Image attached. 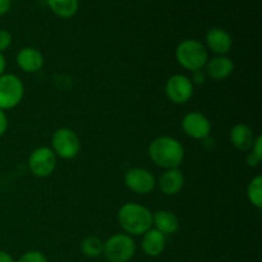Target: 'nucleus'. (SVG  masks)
Wrapping results in <instances>:
<instances>
[{"label":"nucleus","mask_w":262,"mask_h":262,"mask_svg":"<svg viewBox=\"0 0 262 262\" xmlns=\"http://www.w3.org/2000/svg\"><path fill=\"white\" fill-rule=\"evenodd\" d=\"M148 156L163 169H177L184 159V148L177 138L161 136L148 146Z\"/></svg>","instance_id":"nucleus-1"},{"label":"nucleus","mask_w":262,"mask_h":262,"mask_svg":"<svg viewBox=\"0 0 262 262\" xmlns=\"http://www.w3.org/2000/svg\"><path fill=\"white\" fill-rule=\"evenodd\" d=\"M118 222L128 235H143L152 227V212L142 205L128 202L118 211Z\"/></svg>","instance_id":"nucleus-2"},{"label":"nucleus","mask_w":262,"mask_h":262,"mask_svg":"<svg viewBox=\"0 0 262 262\" xmlns=\"http://www.w3.org/2000/svg\"><path fill=\"white\" fill-rule=\"evenodd\" d=\"M176 58L177 61L187 71H202L209 61V51L200 41L188 38L177 46Z\"/></svg>","instance_id":"nucleus-3"},{"label":"nucleus","mask_w":262,"mask_h":262,"mask_svg":"<svg viewBox=\"0 0 262 262\" xmlns=\"http://www.w3.org/2000/svg\"><path fill=\"white\" fill-rule=\"evenodd\" d=\"M136 253V243L128 234H114L104 242V252L109 262H128Z\"/></svg>","instance_id":"nucleus-4"},{"label":"nucleus","mask_w":262,"mask_h":262,"mask_svg":"<svg viewBox=\"0 0 262 262\" xmlns=\"http://www.w3.org/2000/svg\"><path fill=\"white\" fill-rule=\"evenodd\" d=\"M25 96V86L19 77L14 74L0 76V109L10 110L18 106Z\"/></svg>","instance_id":"nucleus-5"},{"label":"nucleus","mask_w":262,"mask_h":262,"mask_svg":"<svg viewBox=\"0 0 262 262\" xmlns=\"http://www.w3.org/2000/svg\"><path fill=\"white\" fill-rule=\"evenodd\" d=\"M51 145L56 156L66 160L76 158L81 150V142H79L78 136L69 128H59L54 132L51 138Z\"/></svg>","instance_id":"nucleus-6"},{"label":"nucleus","mask_w":262,"mask_h":262,"mask_svg":"<svg viewBox=\"0 0 262 262\" xmlns=\"http://www.w3.org/2000/svg\"><path fill=\"white\" fill-rule=\"evenodd\" d=\"M28 168L31 173L38 178L51 176L56 168V155L49 147H38L32 151L28 159Z\"/></svg>","instance_id":"nucleus-7"},{"label":"nucleus","mask_w":262,"mask_h":262,"mask_svg":"<svg viewBox=\"0 0 262 262\" xmlns=\"http://www.w3.org/2000/svg\"><path fill=\"white\" fill-rule=\"evenodd\" d=\"M165 95L174 104H186L193 96V83L184 74H174L166 81Z\"/></svg>","instance_id":"nucleus-8"},{"label":"nucleus","mask_w":262,"mask_h":262,"mask_svg":"<svg viewBox=\"0 0 262 262\" xmlns=\"http://www.w3.org/2000/svg\"><path fill=\"white\" fill-rule=\"evenodd\" d=\"M124 183L135 193L147 194L151 193L155 188L156 179L147 169L133 168L125 173Z\"/></svg>","instance_id":"nucleus-9"},{"label":"nucleus","mask_w":262,"mask_h":262,"mask_svg":"<svg viewBox=\"0 0 262 262\" xmlns=\"http://www.w3.org/2000/svg\"><path fill=\"white\" fill-rule=\"evenodd\" d=\"M182 128L188 137L194 140H205L211 132V123L199 112H192L184 115Z\"/></svg>","instance_id":"nucleus-10"},{"label":"nucleus","mask_w":262,"mask_h":262,"mask_svg":"<svg viewBox=\"0 0 262 262\" xmlns=\"http://www.w3.org/2000/svg\"><path fill=\"white\" fill-rule=\"evenodd\" d=\"M206 43L207 48L212 51V53L217 54L220 56H224L230 51L233 46L232 36L229 32H227L223 28H211L206 35Z\"/></svg>","instance_id":"nucleus-11"},{"label":"nucleus","mask_w":262,"mask_h":262,"mask_svg":"<svg viewBox=\"0 0 262 262\" xmlns=\"http://www.w3.org/2000/svg\"><path fill=\"white\" fill-rule=\"evenodd\" d=\"M184 186V176L178 168L168 169L159 179V188L166 196H174L179 193Z\"/></svg>","instance_id":"nucleus-12"},{"label":"nucleus","mask_w":262,"mask_h":262,"mask_svg":"<svg viewBox=\"0 0 262 262\" xmlns=\"http://www.w3.org/2000/svg\"><path fill=\"white\" fill-rule=\"evenodd\" d=\"M17 64L26 73H36L43 66V56L37 49L25 48L17 54Z\"/></svg>","instance_id":"nucleus-13"},{"label":"nucleus","mask_w":262,"mask_h":262,"mask_svg":"<svg viewBox=\"0 0 262 262\" xmlns=\"http://www.w3.org/2000/svg\"><path fill=\"white\" fill-rule=\"evenodd\" d=\"M206 76L211 77L212 79L222 81V79L228 78L234 71V63L232 59L227 56H216L206 63Z\"/></svg>","instance_id":"nucleus-14"},{"label":"nucleus","mask_w":262,"mask_h":262,"mask_svg":"<svg viewBox=\"0 0 262 262\" xmlns=\"http://www.w3.org/2000/svg\"><path fill=\"white\" fill-rule=\"evenodd\" d=\"M255 135L247 124H235L230 130V142L237 150L250 151L255 142Z\"/></svg>","instance_id":"nucleus-15"},{"label":"nucleus","mask_w":262,"mask_h":262,"mask_svg":"<svg viewBox=\"0 0 262 262\" xmlns=\"http://www.w3.org/2000/svg\"><path fill=\"white\" fill-rule=\"evenodd\" d=\"M166 246V237L156 229H150L143 234L142 251L150 257H156L164 252Z\"/></svg>","instance_id":"nucleus-16"},{"label":"nucleus","mask_w":262,"mask_h":262,"mask_svg":"<svg viewBox=\"0 0 262 262\" xmlns=\"http://www.w3.org/2000/svg\"><path fill=\"white\" fill-rule=\"evenodd\" d=\"M152 225H155V229L166 237L174 234L179 229V219L171 211L160 210L152 214Z\"/></svg>","instance_id":"nucleus-17"},{"label":"nucleus","mask_w":262,"mask_h":262,"mask_svg":"<svg viewBox=\"0 0 262 262\" xmlns=\"http://www.w3.org/2000/svg\"><path fill=\"white\" fill-rule=\"evenodd\" d=\"M48 5L59 18L69 19L78 12L79 0H48Z\"/></svg>","instance_id":"nucleus-18"},{"label":"nucleus","mask_w":262,"mask_h":262,"mask_svg":"<svg viewBox=\"0 0 262 262\" xmlns=\"http://www.w3.org/2000/svg\"><path fill=\"white\" fill-rule=\"evenodd\" d=\"M81 251L86 257L95 258L99 257L104 252V242L99 237L90 235L86 237L81 243Z\"/></svg>","instance_id":"nucleus-19"},{"label":"nucleus","mask_w":262,"mask_h":262,"mask_svg":"<svg viewBox=\"0 0 262 262\" xmlns=\"http://www.w3.org/2000/svg\"><path fill=\"white\" fill-rule=\"evenodd\" d=\"M247 197L251 204L257 209L262 207V177L257 176L250 182L247 187Z\"/></svg>","instance_id":"nucleus-20"},{"label":"nucleus","mask_w":262,"mask_h":262,"mask_svg":"<svg viewBox=\"0 0 262 262\" xmlns=\"http://www.w3.org/2000/svg\"><path fill=\"white\" fill-rule=\"evenodd\" d=\"M18 262H48V258L45 257V255L38 251H30V252H26L25 255L20 256V258Z\"/></svg>","instance_id":"nucleus-21"},{"label":"nucleus","mask_w":262,"mask_h":262,"mask_svg":"<svg viewBox=\"0 0 262 262\" xmlns=\"http://www.w3.org/2000/svg\"><path fill=\"white\" fill-rule=\"evenodd\" d=\"M12 43V35L9 31L0 30V53L7 50Z\"/></svg>","instance_id":"nucleus-22"},{"label":"nucleus","mask_w":262,"mask_h":262,"mask_svg":"<svg viewBox=\"0 0 262 262\" xmlns=\"http://www.w3.org/2000/svg\"><path fill=\"white\" fill-rule=\"evenodd\" d=\"M262 137L261 136H257V137L255 138V142H253V146L252 148H251V152L255 154L257 158H260L262 160Z\"/></svg>","instance_id":"nucleus-23"},{"label":"nucleus","mask_w":262,"mask_h":262,"mask_svg":"<svg viewBox=\"0 0 262 262\" xmlns=\"http://www.w3.org/2000/svg\"><path fill=\"white\" fill-rule=\"evenodd\" d=\"M206 81V73L204 71H196L193 72V76H192V83L196 84H202Z\"/></svg>","instance_id":"nucleus-24"},{"label":"nucleus","mask_w":262,"mask_h":262,"mask_svg":"<svg viewBox=\"0 0 262 262\" xmlns=\"http://www.w3.org/2000/svg\"><path fill=\"white\" fill-rule=\"evenodd\" d=\"M7 128H8V118L5 115L4 110L0 109V137L4 136V133L7 132Z\"/></svg>","instance_id":"nucleus-25"},{"label":"nucleus","mask_w":262,"mask_h":262,"mask_svg":"<svg viewBox=\"0 0 262 262\" xmlns=\"http://www.w3.org/2000/svg\"><path fill=\"white\" fill-rule=\"evenodd\" d=\"M261 159L257 158V156L255 155V154L250 152L248 154L247 159H246V163H247L248 166H252V168H255V166H257L258 164H260Z\"/></svg>","instance_id":"nucleus-26"},{"label":"nucleus","mask_w":262,"mask_h":262,"mask_svg":"<svg viewBox=\"0 0 262 262\" xmlns=\"http://www.w3.org/2000/svg\"><path fill=\"white\" fill-rule=\"evenodd\" d=\"M10 9V0H0V17L7 14Z\"/></svg>","instance_id":"nucleus-27"},{"label":"nucleus","mask_w":262,"mask_h":262,"mask_svg":"<svg viewBox=\"0 0 262 262\" xmlns=\"http://www.w3.org/2000/svg\"><path fill=\"white\" fill-rule=\"evenodd\" d=\"M0 262H14V258L5 251H0Z\"/></svg>","instance_id":"nucleus-28"},{"label":"nucleus","mask_w":262,"mask_h":262,"mask_svg":"<svg viewBox=\"0 0 262 262\" xmlns=\"http://www.w3.org/2000/svg\"><path fill=\"white\" fill-rule=\"evenodd\" d=\"M5 68H7V61H5V58L4 55H3V53H0V76L4 74Z\"/></svg>","instance_id":"nucleus-29"},{"label":"nucleus","mask_w":262,"mask_h":262,"mask_svg":"<svg viewBox=\"0 0 262 262\" xmlns=\"http://www.w3.org/2000/svg\"><path fill=\"white\" fill-rule=\"evenodd\" d=\"M10 2H12V0H10Z\"/></svg>","instance_id":"nucleus-30"}]
</instances>
